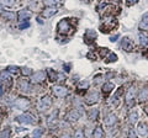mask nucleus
Here are the masks:
<instances>
[{
  "label": "nucleus",
  "instance_id": "obj_4",
  "mask_svg": "<svg viewBox=\"0 0 148 138\" xmlns=\"http://www.w3.org/2000/svg\"><path fill=\"white\" fill-rule=\"evenodd\" d=\"M14 105H15V107L18 109V110H25V109H27L30 106V101L27 99H25V98H18V99H16Z\"/></svg>",
  "mask_w": 148,
  "mask_h": 138
},
{
  "label": "nucleus",
  "instance_id": "obj_27",
  "mask_svg": "<svg viewBox=\"0 0 148 138\" xmlns=\"http://www.w3.org/2000/svg\"><path fill=\"white\" fill-rule=\"evenodd\" d=\"M15 0H0V4L4 6H12Z\"/></svg>",
  "mask_w": 148,
  "mask_h": 138
},
{
  "label": "nucleus",
  "instance_id": "obj_25",
  "mask_svg": "<svg viewBox=\"0 0 148 138\" xmlns=\"http://www.w3.org/2000/svg\"><path fill=\"white\" fill-rule=\"evenodd\" d=\"M3 17H4L5 20H14V19H15V14L5 11V12H3Z\"/></svg>",
  "mask_w": 148,
  "mask_h": 138
},
{
  "label": "nucleus",
  "instance_id": "obj_29",
  "mask_svg": "<svg viewBox=\"0 0 148 138\" xmlns=\"http://www.w3.org/2000/svg\"><path fill=\"white\" fill-rule=\"evenodd\" d=\"M56 122V121H57V112H54V113H52V115H51V116L48 117V125L49 126H52V122Z\"/></svg>",
  "mask_w": 148,
  "mask_h": 138
},
{
  "label": "nucleus",
  "instance_id": "obj_28",
  "mask_svg": "<svg viewBox=\"0 0 148 138\" xmlns=\"http://www.w3.org/2000/svg\"><path fill=\"white\" fill-rule=\"evenodd\" d=\"M42 130L41 128H36V130L34 131V133H32V138H40L41 136H42Z\"/></svg>",
  "mask_w": 148,
  "mask_h": 138
},
{
  "label": "nucleus",
  "instance_id": "obj_22",
  "mask_svg": "<svg viewBox=\"0 0 148 138\" xmlns=\"http://www.w3.org/2000/svg\"><path fill=\"white\" fill-rule=\"evenodd\" d=\"M105 59H106V62L108 63H111V62H116L117 61V56L115 53H111V52H109L108 53V57H105Z\"/></svg>",
  "mask_w": 148,
  "mask_h": 138
},
{
  "label": "nucleus",
  "instance_id": "obj_24",
  "mask_svg": "<svg viewBox=\"0 0 148 138\" xmlns=\"http://www.w3.org/2000/svg\"><path fill=\"white\" fill-rule=\"evenodd\" d=\"M18 88H20L21 91H27V89H29V83L26 80H21L20 84H18Z\"/></svg>",
  "mask_w": 148,
  "mask_h": 138
},
{
  "label": "nucleus",
  "instance_id": "obj_13",
  "mask_svg": "<svg viewBox=\"0 0 148 138\" xmlns=\"http://www.w3.org/2000/svg\"><path fill=\"white\" fill-rule=\"evenodd\" d=\"M80 117V113H79V111H78V110H72L71 112H69L68 115H67V118L69 120V121H77L78 118Z\"/></svg>",
  "mask_w": 148,
  "mask_h": 138
},
{
  "label": "nucleus",
  "instance_id": "obj_35",
  "mask_svg": "<svg viewBox=\"0 0 148 138\" xmlns=\"http://www.w3.org/2000/svg\"><path fill=\"white\" fill-rule=\"evenodd\" d=\"M57 80H59V81H64V80H66V77H64L62 73H58V74H57Z\"/></svg>",
  "mask_w": 148,
  "mask_h": 138
},
{
  "label": "nucleus",
  "instance_id": "obj_19",
  "mask_svg": "<svg viewBox=\"0 0 148 138\" xmlns=\"http://www.w3.org/2000/svg\"><path fill=\"white\" fill-rule=\"evenodd\" d=\"M137 131H138V133H140L141 136H147L148 128H147V126H146V123H140V125H138Z\"/></svg>",
  "mask_w": 148,
  "mask_h": 138
},
{
  "label": "nucleus",
  "instance_id": "obj_3",
  "mask_svg": "<svg viewBox=\"0 0 148 138\" xmlns=\"http://www.w3.org/2000/svg\"><path fill=\"white\" fill-rule=\"evenodd\" d=\"M52 90H53V94L56 96H58V98H66L68 95V90L66 86H63V85H54Z\"/></svg>",
  "mask_w": 148,
  "mask_h": 138
},
{
  "label": "nucleus",
  "instance_id": "obj_14",
  "mask_svg": "<svg viewBox=\"0 0 148 138\" xmlns=\"http://www.w3.org/2000/svg\"><path fill=\"white\" fill-rule=\"evenodd\" d=\"M18 20L20 21H25V20H29L30 17H31V12L30 11H27V10H21L20 12H18Z\"/></svg>",
  "mask_w": 148,
  "mask_h": 138
},
{
  "label": "nucleus",
  "instance_id": "obj_15",
  "mask_svg": "<svg viewBox=\"0 0 148 138\" xmlns=\"http://www.w3.org/2000/svg\"><path fill=\"white\" fill-rule=\"evenodd\" d=\"M105 123L108 126H114L115 123H116V116H115L114 113H109L105 118Z\"/></svg>",
  "mask_w": 148,
  "mask_h": 138
},
{
  "label": "nucleus",
  "instance_id": "obj_6",
  "mask_svg": "<svg viewBox=\"0 0 148 138\" xmlns=\"http://www.w3.org/2000/svg\"><path fill=\"white\" fill-rule=\"evenodd\" d=\"M99 99H100L99 94L96 93V91H92V93H90V94L85 98V104H86V105H94V104L98 102Z\"/></svg>",
  "mask_w": 148,
  "mask_h": 138
},
{
  "label": "nucleus",
  "instance_id": "obj_38",
  "mask_svg": "<svg viewBox=\"0 0 148 138\" xmlns=\"http://www.w3.org/2000/svg\"><path fill=\"white\" fill-rule=\"evenodd\" d=\"M117 38H119V35H115V36H112V37L110 38V41H111V42H116Z\"/></svg>",
  "mask_w": 148,
  "mask_h": 138
},
{
  "label": "nucleus",
  "instance_id": "obj_42",
  "mask_svg": "<svg viewBox=\"0 0 148 138\" xmlns=\"http://www.w3.org/2000/svg\"><path fill=\"white\" fill-rule=\"evenodd\" d=\"M146 46H147V48H148V42H147V44H146Z\"/></svg>",
  "mask_w": 148,
  "mask_h": 138
},
{
  "label": "nucleus",
  "instance_id": "obj_5",
  "mask_svg": "<svg viewBox=\"0 0 148 138\" xmlns=\"http://www.w3.org/2000/svg\"><path fill=\"white\" fill-rule=\"evenodd\" d=\"M57 29L61 33H67V32L71 30V24H69L68 20H61L57 25Z\"/></svg>",
  "mask_w": 148,
  "mask_h": 138
},
{
  "label": "nucleus",
  "instance_id": "obj_9",
  "mask_svg": "<svg viewBox=\"0 0 148 138\" xmlns=\"http://www.w3.org/2000/svg\"><path fill=\"white\" fill-rule=\"evenodd\" d=\"M96 38V32L92 30H86V32L84 33V40L86 43H91L92 41H95Z\"/></svg>",
  "mask_w": 148,
  "mask_h": 138
},
{
  "label": "nucleus",
  "instance_id": "obj_41",
  "mask_svg": "<svg viewBox=\"0 0 148 138\" xmlns=\"http://www.w3.org/2000/svg\"><path fill=\"white\" fill-rule=\"evenodd\" d=\"M62 138H71V137H69V136H63Z\"/></svg>",
  "mask_w": 148,
  "mask_h": 138
},
{
  "label": "nucleus",
  "instance_id": "obj_20",
  "mask_svg": "<svg viewBox=\"0 0 148 138\" xmlns=\"http://www.w3.org/2000/svg\"><path fill=\"white\" fill-rule=\"evenodd\" d=\"M138 99H140L141 102H145V101L148 99V89H142L138 94Z\"/></svg>",
  "mask_w": 148,
  "mask_h": 138
},
{
  "label": "nucleus",
  "instance_id": "obj_39",
  "mask_svg": "<svg viewBox=\"0 0 148 138\" xmlns=\"http://www.w3.org/2000/svg\"><path fill=\"white\" fill-rule=\"evenodd\" d=\"M3 138H9V130H6V132H3Z\"/></svg>",
  "mask_w": 148,
  "mask_h": 138
},
{
  "label": "nucleus",
  "instance_id": "obj_26",
  "mask_svg": "<svg viewBox=\"0 0 148 138\" xmlns=\"http://www.w3.org/2000/svg\"><path fill=\"white\" fill-rule=\"evenodd\" d=\"M58 1H59V0H43V4H45L46 6H48V8H52V6H54Z\"/></svg>",
  "mask_w": 148,
  "mask_h": 138
},
{
  "label": "nucleus",
  "instance_id": "obj_37",
  "mask_svg": "<svg viewBox=\"0 0 148 138\" xmlns=\"http://www.w3.org/2000/svg\"><path fill=\"white\" fill-rule=\"evenodd\" d=\"M137 1H138V0H126V4L128 6H132V5H135Z\"/></svg>",
  "mask_w": 148,
  "mask_h": 138
},
{
  "label": "nucleus",
  "instance_id": "obj_12",
  "mask_svg": "<svg viewBox=\"0 0 148 138\" xmlns=\"http://www.w3.org/2000/svg\"><path fill=\"white\" fill-rule=\"evenodd\" d=\"M140 30L142 31H148V12H146L142 16V20L140 22Z\"/></svg>",
  "mask_w": 148,
  "mask_h": 138
},
{
  "label": "nucleus",
  "instance_id": "obj_32",
  "mask_svg": "<svg viewBox=\"0 0 148 138\" xmlns=\"http://www.w3.org/2000/svg\"><path fill=\"white\" fill-rule=\"evenodd\" d=\"M140 42H141V44L146 46V44H147V42H148V38L146 37V36H142V35H140Z\"/></svg>",
  "mask_w": 148,
  "mask_h": 138
},
{
  "label": "nucleus",
  "instance_id": "obj_10",
  "mask_svg": "<svg viewBox=\"0 0 148 138\" xmlns=\"http://www.w3.org/2000/svg\"><path fill=\"white\" fill-rule=\"evenodd\" d=\"M122 48L126 51V52H131V51L133 49V42H132V40H130L128 37H125L122 40Z\"/></svg>",
  "mask_w": 148,
  "mask_h": 138
},
{
  "label": "nucleus",
  "instance_id": "obj_40",
  "mask_svg": "<svg viewBox=\"0 0 148 138\" xmlns=\"http://www.w3.org/2000/svg\"><path fill=\"white\" fill-rule=\"evenodd\" d=\"M29 26H30L29 24H25V25H21V26H20V29L22 30V29H25V27H29Z\"/></svg>",
  "mask_w": 148,
  "mask_h": 138
},
{
  "label": "nucleus",
  "instance_id": "obj_1",
  "mask_svg": "<svg viewBox=\"0 0 148 138\" xmlns=\"http://www.w3.org/2000/svg\"><path fill=\"white\" fill-rule=\"evenodd\" d=\"M51 105H52V100H51L49 96H43L42 99H40L38 104H37V109L40 111H46L51 107Z\"/></svg>",
  "mask_w": 148,
  "mask_h": 138
},
{
  "label": "nucleus",
  "instance_id": "obj_21",
  "mask_svg": "<svg viewBox=\"0 0 148 138\" xmlns=\"http://www.w3.org/2000/svg\"><path fill=\"white\" fill-rule=\"evenodd\" d=\"M103 136H104L103 128H101L100 126H98V127H95V130H94V132H92V137H94V138H103Z\"/></svg>",
  "mask_w": 148,
  "mask_h": 138
},
{
  "label": "nucleus",
  "instance_id": "obj_18",
  "mask_svg": "<svg viewBox=\"0 0 148 138\" xmlns=\"http://www.w3.org/2000/svg\"><path fill=\"white\" fill-rule=\"evenodd\" d=\"M99 116V110L98 109H91L89 112H88V117H89V120H91V121H95L96 118H98Z\"/></svg>",
  "mask_w": 148,
  "mask_h": 138
},
{
  "label": "nucleus",
  "instance_id": "obj_33",
  "mask_svg": "<svg viewBox=\"0 0 148 138\" xmlns=\"http://www.w3.org/2000/svg\"><path fill=\"white\" fill-rule=\"evenodd\" d=\"M8 72H9V73H12V74H16V73L18 72V68L11 66V67H9V68H8Z\"/></svg>",
  "mask_w": 148,
  "mask_h": 138
},
{
  "label": "nucleus",
  "instance_id": "obj_34",
  "mask_svg": "<svg viewBox=\"0 0 148 138\" xmlns=\"http://www.w3.org/2000/svg\"><path fill=\"white\" fill-rule=\"evenodd\" d=\"M22 74H24V75H30V74H32V70H31V69L30 68H22Z\"/></svg>",
  "mask_w": 148,
  "mask_h": 138
},
{
  "label": "nucleus",
  "instance_id": "obj_36",
  "mask_svg": "<svg viewBox=\"0 0 148 138\" xmlns=\"http://www.w3.org/2000/svg\"><path fill=\"white\" fill-rule=\"evenodd\" d=\"M128 138H136V133H135V131H133L132 128L128 131Z\"/></svg>",
  "mask_w": 148,
  "mask_h": 138
},
{
  "label": "nucleus",
  "instance_id": "obj_16",
  "mask_svg": "<svg viewBox=\"0 0 148 138\" xmlns=\"http://www.w3.org/2000/svg\"><path fill=\"white\" fill-rule=\"evenodd\" d=\"M122 93H123V88H120V89L116 91V93H115L114 98H112V102H114L115 106H117V105H119V102H120V96H121Z\"/></svg>",
  "mask_w": 148,
  "mask_h": 138
},
{
  "label": "nucleus",
  "instance_id": "obj_7",
  "mask_svg": "<svg viewBox=\"0 0 148 138\" xmlns=\"http://www.w3.org/2000/svg\"><path fill=\"white\" fill-rule=\"evenodd\" d=\"M17 121L20 123H24V125H30V123L35 122V120H34V117H32V115L24 113V115H21V116L17 117Z\"/></svg>",
  "mask_w": 148,
  "mask_h": 138
},
{
  "label": "nucleus",
  "instance_id": "obj_11",
  "mask_svg": "<svg viewBox=\"0 0 148 138\" xmlns=\"http://www.w3.org/2000/svg\"><path fill=\"white\" fill-rule=\"evenodd\" d=\"M56 14H57V9L56 8H47L42 11V16L46 17V19H48V17H52Z\"/></svg>",
  "mask_w": 148,
  "mask_h": 138
},
{
  "label": "nucleus",
  "instance_id": "obj_30",
  "mask_svg": "<svg viewBox=\"0 0 148 138\" xmlns=\"http://www.w3.org/2000/svg\"><path fill=\"white\" fill-rule=\"evenodd\" d=\"M78 88H79V89H84V90H86L88 88H89V83H88L86 80H85V81L83 80V81H80V83H79V86H78Z\"/></svg>",
  "mask_w": 148,
  "mask_h": 138
},
{
  "label": "nucleus",
  "instance_id": "obj_8",
  "mask_svg": "<svg viewBox=\"0 0 148 138\" xmlns=\"http://www.w3.org/2000/svg\"><path fill=\"white\" fill-rule=\"evenodd\" d=\"M46 79V73L43 70H38V72H36L34 75H32V83H41V81H43Z\"/></svg>",
  "mask_w": 148,
  "mask_h": 138
},
{
  "label": "nucleus",
  "instance_id": "obj_31",
  "mask_svg": "<svg viewBox=\"0 0 148 138\" xmlns=\"http://www.w3.org/2000/svg\"><path fill=\"white\" fill-rule=\"evenodd\" d=\"M74 138H84V131L80 130V128H79V130H77Z\"/></svg>",
  "mask_w": 148,
  "mask_h": 138
},
{
  "label": "nucleus",
  "instance_id": "obj_23",
  "mask_svg": "<svg viewBox=\"0 0 148 138\" xmlns=\"http://www.w3.org/2000/svg\"><path fill=\"white\" fill-rule=\"evenodd\" d=\"M128 118H130V122L131 123H136L137 122V120H138V115L136 111H131L128 115Z\"/></svg>",
  "mask_w": 148,
  "mask_h": 138
},
{
  "label": "nucleus",
  "instance_id": "obj_17",
  "mask_svg": "<svg viewBox=\"0 0 148 138\" xmlns=\"http://www.w3.org/2000/svg\"><path fill=\"white\" fill-rule=\"evenodd\" d=\"M114 89H115V85L112 84V83H105V84L103 85V93L104 94H109Z\"/></svg>",
  "mask_w": 148,
  "mask_h": 138
},
{
  "label": "nucleus",
  "instance_id": "obj_2",
  "mask_svg": "<svg viewBox=\"0 0 148 138\" xmlns=\"http://www.w3.org/2000/svg\"><path fill=\"white\" fill-rule=\"evenodd\" d=\"M125 104H126L127 107H132L133 105H135V88H133V86H131L126 93V96H125Z\"/></svg>",
  "mask_w": 148,
  "mask_h": 138
}]
</instances>
